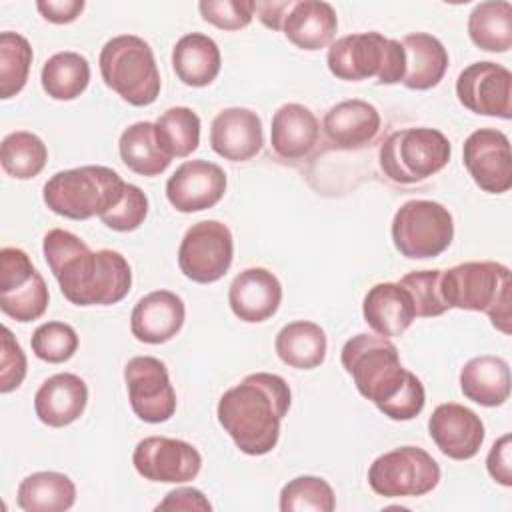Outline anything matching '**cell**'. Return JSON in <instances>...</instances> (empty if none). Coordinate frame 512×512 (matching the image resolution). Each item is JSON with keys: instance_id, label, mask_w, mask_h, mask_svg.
Returning a JSON list of instances; mask_svg holds the SVG:
<instances>
[{"instance_id": "13", "label": "cell", "mask_w": 512, "mask_h": 512, "mask_svg": "<svg viewBox=\"0 0 512 512\" xmlns=\"http://www.w3.org/2000/svg\"><path fill=\"white\" fill-rule=\"evenodd\" d=\"M124 382L132 412L150 424L166 422L176 412V392L168 368L154 356H134L124 366Z\"/></svg>"}, {"instance_id": "38", "label": "cell", "mask_w": 512, "mask_h": 512, "mask_svg": "<svg viewBox=\"0 0 512 512\" xmlns=\"http://www.w3.org/2000/svg\"><path fill=\"white\" fill-rule=\"evenodd\" d=\"M334 508V490L320 476H296L280 490L282 512H332Z\"/></svg>"}, {"instance_id": "22", "label": "cell", "mask_w": 512, "mask_h": 512, "mask_svg": "<svg viewBox=\"0 0 512 512\" xmlns=\"http://www.w3.org/2000/svg\"><path fill=\"white\" fill-rule=\"evenodd\" d=\"M380 112L374 104L352 98L334 104L322 122L328 142L338 150H360L374 142L380 132Z\"/></svg>"}, {"instance_id": "1", "label": "cell", "mask_w": 512, "mask_h": 512, "mask_svg": "<svg viewBox=\"0 0 512 512\" xmlns=\"http://www.w3.org/2000/svg\"><path fill=\"white\" fill-rule=\"evenodd\" d=\"M42 252L60 292L76 306H110L130 292L132 270L116 250H90L76 234L54 228L46 232Z\"/></svg>"}, {"instance_id": "7", "label": "cell", "mask_w": 512, "mask_h": 512, "mask_svg": "<svg viewBox=\"0 0 512 512\" xmlns=\"http://www.w3.org/2000/svg\"><path fill=\"white\" fill-rule=\"evenodd\" d=\"M326 64L332 76L346 82L376 78L378 84H398L404 76V48L400 40L380 32H358L330 44Z\"/></svg>"}, {"instance_id": "37", "label": "cell", "mask_w": 512, "mask_h": 512, "mask_svg": "<svg viewBox=\"0 0 512 512\" xmlns=\"http://www.w3.org/2000/svg\"><path fill=\"white\" fill-rule=\"evenodd\" d=\"M32 46L18 32L0 34V98L16 96L30 74Z\"/></svg>"}, {"instance_id": "45", "label": "cell", "mask_w": 512, "mask_h": 512, "mask_svg": "<svg viewBox=\"0 0 512 512\" xmlns=\"http://www.w3.org/2000/svg\"><path fill=\"white\" fill-rule=\"evenodd\" d=\"M156 510H212V504L198 488H176L166 494Z\"/></svg>"}, {"instance_id": "10", "label": "cell", "mask_w": 512, "mask_h": 512, "mask_svg": "<svg viewBox=\"0 0 512 512\" xmlns=\"http://www.w3.org/2000/svg\"><path fill=\"white\" fill-rule=\"evenodd\" d=\"M440 482L438 462L418 446H400L380 454L368 468L370 488L384 498L424 496Z\"/></svg>"}, {"instance_id": "43", "label": "cell", "mask_w": 512, "mask_h": 512, "mask_svg": "<svg viewBox=\"0 0 512 512\" xmlns=\"http://www.w3.org/2000/svg\"><path fill=\"white\" fill-rule=\"evenodd\" d=\"M26 376V354L12 336L8 326H2V352H0V392L16 390Z\"/></svg>"}, {"instance_id": "30", "label": "cell", "mask_w": 512, "mask_h": 512, "mask_svg": "<svg viewBox=\"0 0 512 512\" xmlns=\"http://www.w3.org/2000/svg\"><path fill=\"white\" fill-rule=\"evenodd\" d=\"M274 350L278 358L298 370L318 368L328 350L326 332L310 320H294L280 328L274 340Z\"/></svg>"}, {"instance_id": "31", "label": "cell", "mask_w": 512, "mask_h": 512, "mask_svg": "<svg viewBox=\"0 0 512 512\" xmlns=\"http://www.w3.org/2000/svg\"><path fill=\"white\" fill-rule=\"evenodd\" d=\"M16 502L24 512H64L76 502V486L62 472H34L20 482Z\"/></svg>"}, {"instance_id": "5", "label": "cell", "mask_w": 512, "mask_h": 512, "mask_svg": "<svg viewBox=\"0 0 512 512\" xmlns=\"http://www.w3.org/2000/svg\"><path fill=\"white\" fill-rule=\"evenodd\" d=\"M126 182L108 166H78L60 170L44 184V204L58 216L70 220H88L112 210Z\"/></svg>"}, {"instance_id": "40", "label": "cell", "mask_w": 512, "mask_h": 512, "mask_svg": "<svg viewBox=\"0 0 512 512\" xmlns=\"http://www.w3.org/2000/svg\"><path fill=\"white\" fill-rule=\"evenodd\" d=\"M440 276H442V270L434 268V270H414L400 278L398 284L410 292L416 316L432 318L450 310L440 294Z\"/></svg>"}, {"instance_id": "47", "label": "cell", "mask_w": 512, "mask_h": 512, "mask_svg": "<svg viewBox=\"0 0 512 512\" xmlns=\"http://www.w3.org/2000/svg\"><path fill=\"white\" fill-rule=\"evenodd\" d=\"M294 0H256L254 2V12L258 14V20L270 28V30H282L284 18L290 10Z\"/></svg>"}, {"instance_id": "36", "label": "cell", "mask_w": 512, "mask_h": 512, "mask_svg": "<svg viewBox=\"0 0 512 512\" xmlns=\"http://www.w3.org/2000/svg\"><path fill=\"white\" fill-rule=\"evenodd\" d=\"M154 126L158 142L170 158H186L200 144V118L188 106L168 108Z\"/></svg>"}, {"instance_id": "33", "label": "cell", "mask_w": 512, "mask_h": 512, "mask_svg": "<svg viewBox=\"0 0 512 512\" xmlns=\"http://www.w3.org/2000/svg\"><path fill=\"white\" fill-rule=\"evenodd\" d=\"M470 40L486 52H508L512 48V4L488 0L472 8L468 16Z\"/></svg>"}, {"instance_id": "2", "label": "cell", "mask_w": 512, "mask_h": 512, "mask_svg": "<svg viewBox=\"0 0 512 512\" xmlns=\"http://www.w3.org/2000/svg\"><path fill=\"white\" fill-rule=\"evenodd\" d=\"M340 360L356 390L390 420L406 422L422 412L424 386L416 374L402 366L398 348L390 338L360 332L346 340Z\"/></svg>"}, {"instance_id": "4", "label": "cell", "mask_w": 512, "mask_h": 512, "mask_svg": "<svg viewBox=\"0 0 512 512\" xmlns=\"http://www.w3.org/2000/svg\"><path fill=\"white\" fill-rule=\"evenodd\" d=\"M440 294L448 308L486 312L492 326L510 334V268L492 262H462L440 276Z\"/></svg>"}, {"instance_id": "8", "label": "cell", "mask_w": 512, "mask_h": 512, "mask_svg": "<svg viewBox=\"0 0 512 512\" xmlns=\"http://www.w3.org/2000/svg\"><path fill=\"white\" fill-rule=\"evenodd\" d=\"M452 154L450 140L436 128H402L380 146L378 162L396 184H418L440 172Z\"/></svg>"}, {"instance_id": "46", "label": "cell", "mask_w": 512, "mask_h": 512, "mask_svg": "<svg viewBox=\"0 0 512 512\" xmlns=\"http://www.w3.org/2000/svg\"><path fill=\"white\" fill-rule=\"evenodd\" d=\"M38 12L52 24L74 22L84 10V0H40L36 2Z\"/></svg>"}, {"instance_id": "34", "label": "cell", "mask_w": 512, "mask_h": 512, "mask_svg": "<svg viewBox=\"0 0 512 512\" xmlns=\"http://www.w3.org/2000/svg\"><path fill=\"white\" fill-rule=\"evenodd\" d=\"M40 82L52 100H74L90 82V64L78 52H56L44 62Z\"/></svg>"}, {"instance_id": "42", "label": "cell", "mask_w": 512, "mask_h": 512, "mask_svg": "<svg viewBox=\"0 0 512 512\" xmlns=\"http://www.w3.org/2000/svg\"><path fill=\"white\" fill-rule=\"evenodd\" d=\"M204 22L220 30H240L252 22V0H202L198 4Z\"/></svg>"}, {"instance_id": "17", "label": "cell", "mask_w": 512, "mask_h": 512, "mask_svg": "<svg viewBox=\"0 0 512 512\" xmlns=\"http://www.w3.org/2000/svg\"><path fill=\"white\" fill-rule=\"evenodd\" d=\"M224 192V170L204 158L182 162L166 182V198L182 214H192L216 206Z\"/></svg>"}, {"instance_id": "21", "label": "cell", "mask_w": 512, "mask_h": 512, "mask_svg": "<svg viewBox=\"0 0 512 512\" xmlns=\"http://www.w3.org/2000/svg\"><path fill=\"white\" fill-rule=\"evenodd\" d=\"M184 318L186 308L176 292L154 290L132 308L130 330L138 342L164 344L180 332Z\"/></svg>"}, {"instance_id": "11", "label": "cell", "mask_w": 512, "mask_h": 512, "mask_svg": "<svg viewBox=\"0 0 512 512\" xmlns=\"http://www.w3.org/2000/svg\"><path fill=\"white\" fill-rule=\"evenodd\" d=\"M48 286L30 256L14 246L0 250V310L16 322L38 320L48 308Z\"/></svg>"}, {"instance_id": "18", "label": "cell", "mask_w": 512, "mask_h": 512, "mask_svg": "<svg viewBox=\"0 0 512 512\" xmlns=\"http://www.w3.org/2000/svg\"><path fill=\"white\" fill-rule=\"evenodd\" d=\"M428 434L444 456L452 460H470L478 454L486 432L474 410L458 402H446L432 410L428 418Z\"/></svg>"}, {"instance_id": "44", "label": "cell", "mask_w": 512, "mask_h": 512, "mask_svg": "<svg viewBox=\"0 0 512 512\" xmlns=\"http://www.w3.org/2000/svg\"><path fill=\"white\" fill-rule=\"evenodd\" d=\"M510 450H512V436L504 434L500 436L486 458V468L488 474L502 486L510 488L512 486V460H510Z\"/></svg>"}, {"instance_id": "6", "label": "cell", "mask_w": 512, "mask_h": 512, "mask_svg": "<svg viewBox=\"0 0 512 512\" xmlns=\"http://www.w3.org/2000/svg\"><path fill=\"white\" fill-rule=\"evenodd\" d=\"M100 74L124 102L148 106L160 94V72L154 52L146 40L134 34L110 38L100 50Z\"/></svg>"}, {"instance_id": "23", "label": "cell", "mask_w": 512, "mask_h": 512, "mask_svg": "<svg viewBox=\"0 0 512 512\" xmlns=\"http://www.w3.org/2000/svg\"><path fill=\"white\" fill-rule=\"evenodd\" d=\"M88 402L86 382L72 374L60 372L46 378L34 394V412L50 428H62L76 422Z\"/></svg>"}, {"instance_id": "27", "label": "cell", "mask_w": 512, "mask_h": 512, "mask_svg": "<svg viewBox=\"0 0 512 512\" xmlns=\"http://www.w3.org/2000/svg\"><path fill=\"white\" fill-rule=\"evenodd\" d=\"M400 44L404 48L402 84L410 90H430L438 86L450 62L444 44L426 32L406 34Z\"/></svg>"}, {"instance_id": "26", "label": "cell", "mask_w": 512, "mask_h": 512, "mask_svg": "<svg viewBox=\"0 0 512 512\" xmlns=\"http://www.w3.org/2000/svg\"><path fill=\"white\" fill-rule=\"evenodd\" d=\"M284 36L300 50L326 48L338 30L336 10L322 0H298L292 2L284 24Z\"/></svg>"}, {"instance_id": "25", "label": "cell", "mask_w": 512, "mask_h": 512, "mask_svg": "<svg viewBox=\"0 0 512 512\" xmlns=\"http://www.w3.org/2000/svg\"><path fill=\"white\" fill-rule=\"evenodd\" d=\"M366 324L384 338L402 336L416 320L410 292L398 282L374 284L362 302Z\"/></svg>"}, {"instance_id": "14", "label": "cell", "mask_w": 512, "mask_h": 512, "mask_svg": "<svg viewBox=\"0 0 512 512\" xmlns=\"http://www.w3.org/2000/svg\"><path fill=\"white\" fill-rule=\"evenodd\" d=\"M456 96L474 114L512 118V74L502 64L482 60L466 66L456 78Z\"/></svg>"}, {"instance_id": "16", "label": "cell", "mask_w": 512, "mask_h": 512, "mask_svg": "<svg viewBox=\"0 0 512 512\" xmlns=\"http://www.w3.org/2000/svg\"><path fill=\"white\" fill-rule=\"evenodd\" d=\"M462 160L474 184L488 194H504L512 186L510 140L496 128L474 130L462 146Z\"/></svg>"}, {"instance_id": "19", "label": "cell", "mask_w": 512, "mask_h": 512, "mask_svg": "<svg viewBox=\"0 0 512 512\" xmlns=\"http://www.w3.org/2000/svg\"><path fill=\"white\" fill-rule=\"evenodd\" d=\"M264 146L260 116L250 108H224L210 126V148L230 162H246Z\"/></svg>"}, {"instance_id": "9", "label": "cell", "mask_w": 512, "mask_h": 512, "mask_svg": "<svg viewBox=\"0 0 512 512\" xmlns=\"http://www.w3.org/2000/svg\"><path fill=\"white\" fill-rule=\"evenodd\" d=\"M392 242L412 260L440 256L454 238V220L446 206L434 200H408L392 218Z\"/></svg>"}, {"instance_id": "39", "label": "cell", "mask_w": 512, "mask_h": 512, "mask_svg": "<svg viewBox=\"0 0 512 512\" xmlns=\"http://www.w3.org/2000/svg\"><path fill=\"white\" fill-rule=\"evenodd\" d=\"M30 346L36 358L48 364H62L78 350V334L70 324L52 320L34 330Z\"/></svg>"}, {"instance_id": "28", "label": "cell", "mask_w": 512, "mask_h": 512, "mask_svg": "<svg viewBox=\"0 0 512 512\" xmlns=\"http://www.w3.org/2000/svg\"><path fill=\"white\" fill-rule=\"evenodd\" d=\"M460 390L480 406H502L510 396L508 362L494 354L470 358L460 370Z\"/></svg>"}, {"instance_id": "32", "label": "cell", "mask_w": 512, "mask_h": 512, "mask_svg": "<svg viewBox=\"0 0 512 512\" xmlns=\"http://www.w3.org/2000/svg\"><path fill=\"white\" fill-rule=\"evenodd\" d=\"M118 152L128 170L140 176H160L172 162L162 150L154 122H134L120 134Z\"/></svg>"}, {"instance_id": "15", "label": "cell", "mask_w": 512, "mask_h": 512, "mask_svg": "<svg viewBox=\"0 0 512 512\" xmlns=\"http://www.w3.org/2000/svg\"><path fill=\"white\" fill-rule=\"evenodd\" d=\"M132 464L136 472L150 482L184 484L198 476L202 456L186 440L148 436L136 444Z\"/></svg>"}, {"instance_id": "24", "label": "cell", "mask_w": 512, "mask_h": 512, "mask_svg": "<svg viewBox=\"0 0 512 512\" xmlns=\"http://www.w3.org/2000/svg\"><path fill=\"white\" fill-rule=\"evenodd\" d=\"M320 124L310 108L304 104H282L272 116L270 144L278 158L296 162L312 154L318 144Z\"/></svg>"}, {"instance_id": "41", "label": "cell", "mask_w": 512, "mask_h": 512, "mask_svg": "<svg viewBox=\"0 0 512 512\" xmlns=\"http://www.w3.org/2000/svg\"><path fill=\"white\" fill-rule=\"evenodd\" d=\"M148 216V196L136 186L128 184L120 202L100 216L102 224L116 232H132L136 230Z\"/></svg>"}, {"instance_id": "20", "label": "cell", "mask_w": 512, "mask_h": 512, "mask_svg": "<svg viewBox=\"0 0 512 512\" xmlns=\"http://www.w3.org/2000/svg\"><path fill=\"white\" fill-rule=\"evenodd\" d=\"M282 302V284L266 268L242 270L228 288V304L242 322L258 324L272 318Z\"/></svg>"}, {"instance_id": "35", "label": "cell", "mask_w": 512, "mask_h": 512, "mask_svg": "<svg viewBox=\"0 0 512 512\" xmlns=\"http://www.w3.org/2000/svg\"><path fill=\"white\" fill-rule=\"evenodd\" d=\"M48 160V148L40 136L28 130H16L4 136L0 146L2 170L16 180L38 176Z\"/></svg>"}, {"instance_id": "29", "label": "cell", "mask_w": 512, "mask_h": 512, "mask_svg": "<svg viewBox=\"0 0 512 512\" xmlns=\"http://www.w3.org/2000/svg\"><path fill=\"white\" fill-rule=\"evenodd\" d=\"M220 66L218 44L202 32L184 34L172 48V68L186 86L202 88L212 84L220 74Z\"/></svg>"}, {"instance_id": "3", "label": "cell", "mask_w": 512, "mask_h": 512, "mask_svg": "<svg viewBox=\"0 0 512 512\" xmlns=\"http://www.w3.org/2000/svg\"><path fill=\"white\" fill-rule=\"evenodd\" d=\"M290 402V386L282 376L254 372L220 396L216 416L240 452L264 456L278 444Z\"/></svg>"}, {"instance_id": "12", "label": "cell", "mask_w": 512, "mask_h": 512, "mask_svg": "<svg viewBox=\"0 0 512 512\" xmlns=\"http://www.w3.org/2000/svg\"><path fill=\"white\" fill-rule=\"evenodd\" d=\"M232 258V232L218 220H200L192 224L178 248L180 272L198 284H212L220 280L230 270Z\"/></svg>"}]
</instances>
